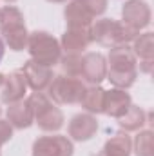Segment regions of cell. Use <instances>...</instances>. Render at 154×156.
I'll list each match as a JSON object with an SVG mask.
<instances>
[{
  "label": "cell",
  "instance_id": "cell-1",
  "mask_svg": "<svg viewBox=\"0 0 154 156\" xmlns=\"http://www.w3.org/2000/svg\"><path fill=\"white\" fill-rule=\"evenodd\" d=\"M140 31L132 29L125 22H118L113 18H102L91 27V37L102 45L107 47H118V45H127L129 42L138 37Z\"/></svg>",
  "mask_w": 154,
  "mask_h": 156
},
{
  "label": "cell",
  "instance_id": "cell-2",
  "mask_svg": "<svg viewBox=\"0 0 154 156\" xmlns=\"http://www.w3.org/2000/svg\"><path fill=\"white\" fill-rule=\"evenodd\" d=\"M0 31L4 35L5 44L9 45V49L13 51H22L24 47H27V31H26V24H24V15L13 7H2L0 9Z\"/></svg>",
  "mask_w": 154,
  "mask_h": 156
},
{
  "label": "cell",
  "instance_id": "cell-3",
  "mask_svg": "<svg viewBox=\"0 0 154 156\" xmlns=\"http://www.w3.org/2000/svg\"><path fill=\"white\" fill-rule=\"evenodd\" d=\"M27 49L33 56L31 60H35L37 64H42V66H47V67L58 64L62 58V47L58 40L45 31L31 33L27 38Z\"/></svg>",
  "mask_w": 154,
  "mask_h": 156
},
{
  "label": "cell",
  "instance_id": "cell-4",
  "mask_svg": "<svg viewBox=\"0 0 154 156\" xmlns=\"http://www.w3.org/2000/svg\"><path fill=\"white\" fill-rule=\"evenodd\" d=\"M85 85L78 76H69V75H58L53 76L47 91L49 98L58 102V104H80L82 96L85 93Z\"/></svg>",
  "mask_w": 154,
  "mask_h": 156
},
{
  "label": "cell",
  "instance_id": "cell-5",
  "mask_svg": "<svg viewBox=\"0 0 154 156\" xmlns=\"http://www.w3.org/2000/svg\"><path fill=\"white\" fill-rule=\"evenodd\" d=\"M73 144L67 136H42L33 144V156H73Z\"/></svg>",
  "mask_w": 154,
  "mask_h": 156
},
{
  "label": "cell",
  "instance_id": "cell-6",
  "mask_svg": "<svg viewBox=\"0 0 154 156\" xmlns=\"http://www.w3.org/2000/svg\"><path fill=\"white\" fill-rule=\"evenodd\" d=\"M80 76L87 80L93 85H98L102 80L107 76V64L103 55L100 53H87L82 56V69H80Z\"/></svg>",
  "mask_w": 154,
  "mask_h": 156
},
{
  "label": "cell",
  "instance_id": "cell-7",
  "mask_svg": "<svg viewBox=\"0 0 154 156\" xmlns=\"http://www.w3.org/2000/svg\"><path fill=\"white\" fill-rule=\"evenodd\" d=\"M121 15H123V22L136 31L147 27L151 22V9L143 0H129L123 5Z\"/></svg>",
  "mask_w": 154,
  "mask_h": 156
},
{
  "label": "cell",
  "instance_id": "cell-8",
  "mask_svg": "<svg viewBox=\"0 0 154 156\" xmlns=\"http://www.w3.org/2000/svg\"><path fill=\"white\" fill-rule=\"evenodd\" d=\"M22 75L26 78L27 85H29L33 91H38V93L45 91V89L49 87L51 80H53V71H51V67L42 66V64H37L35 60H29V62L24 64Z\"/></svg>",
  "mask_w": 154,
  "mask_h": 156
},
{
  "label": "cell",
  "instance_id": "cell-9",
  "mask_svg": "<svg viewBox=\"0 0 154 156\" xmlns=\"http://www.w3.org/2000/svg\"><path fill=\"white\" fill-rule=\"evenodd\" d=\"M27 89V82L22 75V71H15L9 76L4 78V83L0 87V100L4 104H13L24 98V93Z\"/></svg>",
  "mask_w": 154,
  "mask_h": 156
},
{
  "label": "cell",
  "instance_id": "cell-10",
  "mask_svg": "<svg viewBox=\"0 0 154 156\" xmlns=\"http://www.w3.org/2000/svg\"><path fill=\"white\" fill-rule=\"evenodd\" d=\"M93 42L91 37V27H69L65 31V35L62 37V49L65 53H76L80 55L83 49L89 47V44Z\"/></svg>",
  "mask_w": 154,
  "mask_h": 156
},
{
  "label": "cell",
  "instance_id": "cell-11",
  "mask_svg": "<svg viewBox=\"0 0 154 156\" xmlns=\"http://www.w3.org/2000/svg\"><path fill=\"white\" fill-rule=\"evenodd\" d=\"M132 105L131 94L125 93V89H113L105 91V102H103V113L113 118H120L127 113V109Z\"/></svg>",
  "mask_w": 154,
  "mask_h": 156
},
{
  "label": "cell",
  "instance_id": "cell-12",
  "mask_svg": "<svg viewBox=\"0 0 154 156\" xmlns=\"http://www.w3.org/2000/svg\"><path fill=\"white\" fill-rule=\"evenodd\" d=\"M35 120L42 131H58L64 125V115L58 107L53 105V102H45L40 109L35 111Z\"/></svg>",
  "mask_w": 154,
  "mask_h": 156
},
{
  "label": "cell",
  "instance_id": "cell-13",
  "mask_svg": "<svg viewBox=\"0 0 154 156\" xmlns=\"http://www.w3.org/2000/svg\"><path fill=\"white\" fill-rule=\"evenodd\" d=\"M96 129H98V122L91 115H76L69 122V136H73L78 142L91 140Z\"/></svg>",
  "mask_w": 154,
  "mask_h": 156
},
{
  "label": "cell",
  "instance_id": "cell-14",
  "mask_svg": "<svg viewBox=\"0 0 154 156\" xmlns=\"http://www.w3.org/2000/svg\"><path fill=\"white\" fill-rule=\"evenodd\" d=\"M7 122L16 127V129H27L33 122H35V116H33V111L27 104V100H18V102H13L9 104V109H7Z\"/></svg>",
  "mask_w": 154,
  "mask_h": 156
},
{
  "label": "cell",
  "instance_id": "cell-15",
  "mask_svg": "<svg viewBox=\"0 0 154 156\" xmlns=\"http://www.w3.org/2000/svg\"><path fill=\"white\" fill-rule=\"evenodd\" d=\"M111 71H134L136 69V55L127 45L113 47L109 53Z\"/></svg>",
  "mask_w": 154,
  "mask_h": 156
},
{
  "label": "cell",
  "instance_id": "cell-16",
  "mask_svg": "<svg viewBox=\"0 0 154 156\" xmlns=\"http://www.w3.org/2000/svg\"><path fill=\"white\" fill-rule=\"evenodd\" d=\"M65 22L69 27H91L93 15L85 9L80 0H73L65 7Z\"/></svg>",
  "mask_w": 154,
  "mask_h": 156
},
{
  "label": "cell",
  "instance_id": "cell-17",
  "mask_svg": "<svg viewBox=\"0 0 154 156\" xmlns=\"http://www.w3.org/2000/svg\"><path fill=\"white\" fill-rule=\"evenodd\" d=\"M131 147H132V142L127 134H114L103 145L98 156H131Z\"/></svg>",
  "mask_w": 154,
  "mask_h": 156
},
{
  "label": "cell",
  "instance_id": "cell-18",
  "mask_svg": "<svg viewBox=\"0 0 154 156\" xmlns=\"http://www.w3.org/2000/svg\"><path fill=\"white\" fill-rule=\"evenodd\" d=\"M103 102H105V91L98 85H93L89 89H85L83 96H82V107L89 113H103Z\"/></svg>",
  "mask_w": 154,
  "mask_h": 156
},
{
  "label": "cell",
  "instance_id": "cell-19",
  "mask_svg": "<svg viewBox=\"0 0 154 156\" xmlns=\"http://www.w3.org/2000/svg\"><path fill=\"white\" fill-rule=\"evenodd\" d=\"M145 116H147V115H145V111H143L142 107L131 105L123 116L118 118V120H120L118 123H120V127L125 129V131H138L143 123H147V118Z\"/></svg>",
  "mask_w": 154,
  "mask_h": 156
},
{
  "label": "cell",
  "instance_id": "cell-20",
  "mask_svg": "<svg viewBox=\"0 0 154 156\" xmlns=\"http://www.w3.org/2000/svg\"><path fill=\"white\" fill-rule=\"evenodd\" d=\"M134 42V55L142 60H152L154 56V37L152 33H143L132 40Z\"/></svg>",
  "mask_w": 154,
  "mask_h": 156
},
{
  "label": "cell",
  "instance_id": "cell-21",
  "mask_svg": "<svg viewBox=\"0 0 154 156\" xmlns=\"http://www.w3.org/2000/svg\"><path fill=\"white\" fill-rule=\"evenodd\" d=\"M107 76L116 89H129L136 82L138 73H136V69L134 71H109Z\"/></svg>",
  "mask_w": 154,
  "mask_h": 156
},
{
  "label": "cell",
  "instance_id": "cell-22",
  "mask_svg": "<svg viewBox=\"0 0 154 156\" xmlns=\"http://www.w3.org/2000/svg\"><path fill=\"white\" fill-rule=\"evenodd\" d=\"M62 69L65 71V75L69 76H80V69H82V55L76 53H67L65 56L60 58Z\"/></svg>",
  "mask_w": 154,
  "mask_h": 156
},
{
  "label": "cell",
  "instance_id": "cell-23",
  "mask_svg": "<svg viewBox=\"0 0 154 156\" xmlns=\"http://www.w3.org/2000/svg\"><path fill=\"white\" fill-rule=\"evenodd\" d=\"M136 156H152V133L142 131L136 136Z\"/></svg>",
  "mask_w": 154,
  "mask_h": 156
},
{
  "label": "cell",
  "instance_id": "cell-24",
  "mask_svg": "<svg viewBox=\"0 0 154 156\" xmlns=\"http://www.w3.org/2000/svg\"><path fill=\"white\" fill-rule=\"evenodd\" d=\"M83 5H85V9L93 15V18L94 16H98V15H102L105 9H107V0H80Z\"/></svg>",
  "mask_w": 154,
  "mask_h": 156
},
{
  "label": "cell",
  "instance_id": "cell-25",
  "mask_svg": "<svg viewBox=\"0 0 154 156\" xmlns=\"http://www.w3.org/2000/svg\"><path fill=\"white\" fill-rule=\"evenodd\" d=\"M11 136H13L11 123H9V122L0 120V147H2V144H5L7 140H11Z\"/></svg>",
  "mask_w": 154,
  "mask_h": 156
},
{
  "label": "cell",
  "instance_id": "cell-26",
  "mask_svg": "<svg viewBox=\"0 0 154 156\" xmlns=\"http://www.w3.org/2000/svg\"><path fill=\"white\" fill-rule=\"evenodd\" d=\"M142 64H143V71L149 73V71H151V64H152V60H143Z\"/></svg>",
  "mask_w": 154,
  "mask_h": 156
},
{
  "label": "cell",
  "instance_id": "cell-27",
  "mask_svg": "<svg viewBox=\"0 0 154 156\" xmlns=\"http://www.w3.org/2000/svg\"><path fill=\"white\" fill-rule=\"evenodd\" d=\"M2 58H4V42L0 38V62H2Z\"/></svg>",
  "mask_w": 154,
  "mask_h": 156
},
{
  "label": "cell",
  "instance_id": "cell-28",
  "mask_svg": "<svg viewBox=\"0 0 154 156\" xmlns=\"http://www.w3.org/2000/svg\"><path fill=\"white\" fill-rule=\"evenodd\" d=\"M4 78H5L4 75H0V87H2V83H4Z\"/></svg>",
  "mask_w": 154,
  "mask_h": 156
},
{
  "label": "cell",
  "instance_id": "cell-29",
  "mask_svg": "<svg viewBox=\"0 0 154 156\" xmlns=\"http://www.w3.org/2000/svg\"><path fill=\"white\" fill-rule=\"evenodd\" d=\"M49 2H65V0H49Z\"/></svg>",
  "mask_w": 154,
  "mask_h": 156
},
{
  "label": "cell",
  "instance_id": "cell-30",
  "mask_svg": "<svg viewBox=\"0 0 154 156\" xmlns=\"http://www.w3.org/2000/svg\"><path fill=\"white\" fill-rule=\"evenodd\" d=\"M7 2H13V0H7Z\"/></svg>",
  "mask_w": 154,
  "mask_h": 156
},
{
  "label": "cell",
  "instance_id": "cell-31",
  "mask_svg": "<svg viewBox=\"0 0 154 156\" xmlns=\"http://www.w3.org/2000/svg\"><path fill=\"white\" fill-rule=\"evenodd\" d=\"M0 113H2V111H0Z\"/></svg>",
  "mask_w": 154,
  "mask_h": 156
}]
</instances>
